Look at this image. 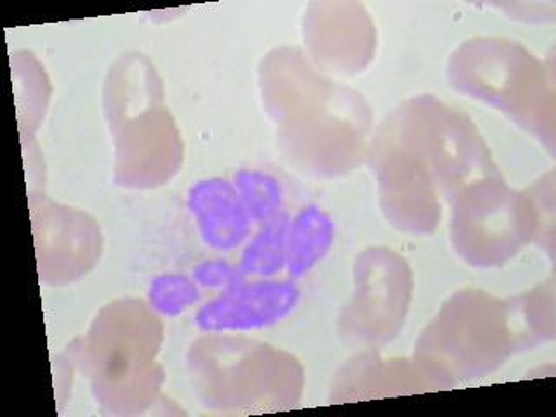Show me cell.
<instances>
[{
    "mask_svg": "<svg viewBox=\"0 0 556 417\" xmlns=\"http://www.w3.org/2000/svg\"><path fill=\"white\" fill-rule=\"evenodd\" d=\"M303 292L291 278H248L200 306L195 327L204 334H240L268 329L291 317Z\"/></svg>",
    "mask_w": 556,
    "mask_h": 417,
    "instance_id": "cell-1",
    "label": "cell"
},
{
    "mask_svg": "<svg viewBox=\"0 0 556 417\" xmlns=\"http://www.w3.org/2000/svg\"><path fill=\"white\" fill-rule=\"evenodd\" d=\"M334 242V217L315 204L301 207L291 217L287 231V278L298 282L312 274L326 260Z\"/></svg>",
    "mask_w": 556,
    "mask_h": 417,
    "instance_id": "cell-3",
    "label": "cell"
},
{
    "mask_svg": "<svg viewBox=\"0 0 556 417\" xmlns=\"http://www.w3.org/2000/svg\"><path fill=\"white\" fill-rule=\"evenodd\" d=\"M147 295L150 308L162 317L176 318L193 308L202 292L190 275L169 271L152 278Z\"/></svg>",
    "mask_w": 556,
    "mask_h": 417,
    "instance_id": "cell-6",
    "label": "cell"
},
{
    "mask_svg": "<svg viewBox=\"0 0 556 417\" xmlns=\"http://www.w3.org/2000/svg\"><path fill=\"white\" fill-rule=\"evenodd\" d=\"M191 278L199 283L200 289L222 292L248 280L240 271L239 265H233L225 257H211L202 261L191 269Z\"/></svg>",
    "mask_w": 556,
    "mask_h": 417,
    "instance_id": "cell-7",
    "label": "cell"
},
{
    "mask_svg": "<svg viewBox=\"0 0 556 417\" xmlns=\"http://www.w3.org/2000/svg\"><path fill=\"white\" fill-rule=\"evenodd\" d=\"M231 182L252 223L263 225L286 211V191L274 174L260 169H240L233 174Z\"/></svg>",
    "mask_w": 556,
    "mask_h": 417,
    "instance_id": "cell-5",
    "label": "cell"
},
{
    "mask_svg": "<svg viewBox=\"0 0 556 417\" xmlns=\"http://www.w3.org/2000/svg\"><path fill=\"white\" fill-rule=\"evenodd\" d=\"M291 216L287 211L274 219L257 225L240 251L239 265L245 278H277L286 271L287 231Z\"/></svg>",
    "mask_w": 556,
    "mask_h": 417,
    "instance_id": "cell-4",
    "label": "cell"
},
{
    "mask_svg": "<svg viewBox=\"0 0 556 417\" xmlns=\"http://www.w3.org/2000/svg\"><path fill=\"white\" fill-rule=\"evenodd\" d=\"M187 208L195 222L200 240L211 251L222 254L237 251L252 235L254 223L228 179H200L191 185Z\"/></svg>",
    "mask_w": 556,
    "mask_h": 417,
    "instance_id": "cell-2",
    "label": "cell"
}]
</instances>
